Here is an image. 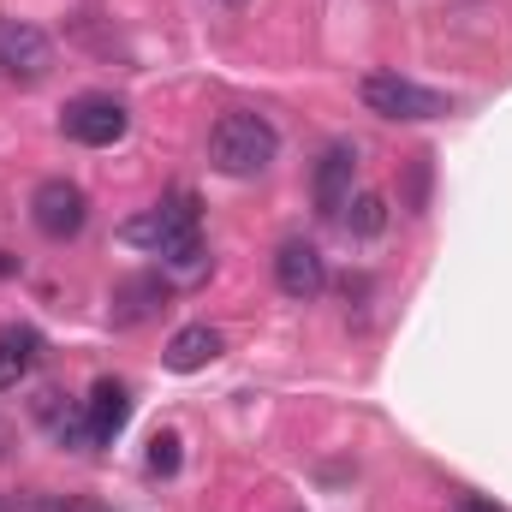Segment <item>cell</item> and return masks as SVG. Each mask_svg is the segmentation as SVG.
I'll return each mask as SVG.
<instances>
[{
  "label": "cell",
  "instance_id": "4fadbf2b",
  "mask_svg": "<svg viewBox=\"0 0 512 512\" xmlns=\"http://www.w3.org/2000/svg\"><path fill=\"white\" fill-rule=\"evenodd\" d=\"M221 358V334L209 328V322H191V328H179L173 340H167V370L173 376H191V370H203V364H215Z\"/></svg>",
  "mask_w": 512,
  "mask_h": 512
},
{
  "label": "cell",
  "instance_id": "ac0fdd59",
  "mask_svg": "<svg viewBox=\"0 0 512 512\" xmlns=\"http://www.w3.org/2000/svg\"><path fill=\"white\" fill-rule=\"evenodd\" d=\"M215 6H245V0H215Z\"/></svg>",
  "mask_w": 512,
  "mask_h": 512
},
{
  "label": "cell",
  "instance_id": "30bf717a",
  "mask_svg": "<svg viewBox=\"0 0 512 512\" xmlns=\"http://www.w3.org/2000/svg\"><path fill=\"white\" fill-rule=\"evenodd\" d=\"M36 417L48 423V435H54L60 447H78V453H90L84 399H78V405H66V393H60V387H42V393H36Z\"/></svg>",
  "mask_w": 512,
  "mask_h": 512
},
{
  "label": "cell",
  "instance_id": "2e32d148",
  "mask_svg": "<svg viewBox=\"0 0 512 512\" xmlns=\"http://www.w3.org/2000/svg\"><path fill=\"white\" fill-rule=\"evenodd\" d=\"M453 512H501L495 501H483V495H465V501H453Z\"/></svg>",
  "mask_w": 512,
  "mask_h": 512
},
{
  "label": "cell",
  "instance_id": "52a82bcc",
  "mask_svg": "<svg viewBox=\"0 0 512 512\" xmlns=\"http://www.w3.org/2000/svg\"><path fill=\"white\" fill-rule=\"evenodd\" d=\"M274 286L292 298V304H310L328 292V256L316 251L310 239H286L274 251Z\"/></svg>",
  "mask_w": 512,
  "mask_h": 512
},
{
  "label": "cell",
  "instance_id": "7c38bea8",
  "mask_svg": "<svg viewBox=\"0 0 512 512\" xmlns=\"http://www.w3.org/2000/svg\"><path fill=\"white\" fill-rule=\"evenodd\" d=\"M36 358H42V334H36L30 322L0 328V393H12V387L24 382V376L36 370Z\"/></svg>",
  "mask_w": 512,
  "mask_h": 512
},
{
  "label": "cell",
  "instance_id": "9c48e42d",
  "mask_svg": "<svg viewBox=\"0 0 512 512\" xmlns=\"http://www.w3.org/2000/svg\"><path fill=\"white\" fill-rule=\"evenodd\" d=\"M84 423H90V447H114L131 423V387L126 382H96L84 399Z\"/></svg>",
  "mask_w": 512,
  "mask_h": 512
},
{
  "label": "cell",
  "instance_id": "277c9868",
  "mask_svg": "<svg viewBox=\"0 0 512 512\" xmlns=\"http://www.w3.org/2000/svg\"><path fill=\"white\" fill-rule=\"evenodd\" d=\"M84 221H90V197H84L72 179H42V185L30 191V227H36L42 239L66 245V239L84 233Z\"/></svg>",
  "mask_w": 512,
  "mask_h": 512
},
{
  "label": "cell",
  "instance_id": "5bb4252c",
  "mask_svg": "<svg viewBox=\"0 0 512 512\" xmlns=\"http://www.w3.org/2000/svg\"><path fill=\"white\" fill-rule=\"evenodd\" d=\"M340 221H346V233H352V239H376V233L387 227V197H376V191H364V197H352Z\"/></svg>",
  "mask_w": 512,
  "mask_h": 512
},
{
  "label": "cell",
  "instance_id": "6da1fadb",
  "mask_svg": "<svg viewBox=\"0 0 512 512\" xmlns=\"http://www.w3.org/2000/svg\"><path fill=\"white\" fill-rule=\"evenodd\" d=\"M126 245L155 251L167 268L179 274H203L209 268V245H203V215L191 191H167L143 221H126Z\"/></svg>",
  "mask_w": 512,
  "mask_h": 512
},
{
  "label": "cell",
  "instance_id": "8992f818",
  "mask_svg": "<svg viewBox=\"0 0 512 512\" xmlns=\"http://www.w3.org/2000/svg\"><path fill=\"white\" fill-rule=\"evenodd\" d=\"M0 72L24 78V84L48 78L54 72V36L30 18H0Z\"/></svg>",
  "mask_w": 512,
  "mask_h": 512
},
{
  "label": "cell",
  "instance_id": "ba28073f",
  "mask_svg": "<svg viewBox=\"0 0 512 512\" xmlns=\"http://www.w3.org/2000/svg\"><path fill=\"white\" fill-rule=\"evenodd\" d=\"M352 179H358V149L352 143H328L316 173H310V197H316V215L322 221H340L346 203H352Z\"/></svg>",
  "mask_w": 512,
  "mask_h": 512
},
{
  "label": "cell",
  "instance_id": "5b68a950",
  "mask_svg": "<svg viewBox=\"0 0 512 512\" xmlns=\"http://www.w3.org/2000/svg\"><path fill=\"white\" fill-rule=\"evenodd\" d=\"M60 131H66L72 143H84V149H114L131 131V114H126V102L90 90V96H72V102L60 108Z\"/></svg>",
  "mask_w": 512,
  "mask_h": 512
},
{
  "label": "cell",
  "instance_id": "3957f363",
  "mask_svg": "<svg viewBox=\"0 0 512 512\" xmlns=\"http://www.w3.org/2000/svg\"><path fill=\"white\" fill-rule=\"evenodd\" d=\"M358 102H364L370 114H382V120H405V126H417V120H447V114H453V102H447L441 90H429V84H417V78H399V72H364V78H358Z\"/></svg>",
  "mask_w": 512,
  "mask_h": 512
},
{
  "label": "cell",
  "instance_id": "8fae6325",
  "mask_svg": "<svg viewBox=\"0 0 512 512\" xmlns=\"http://www.w3.org/2000/svg\"><path fill=\"white\" fill-rule=\"evenodd\" d=\"M155 310H167V280L161 274H131L114 286V322L131 328V322H149Z\"/></svg>",
  "mask_w": 512,
  "mask_h": 512
},
{
  "label": "cell",
  "instance_id": "e0dca14e",
  "mask_svg": "<svg viewBox=\"0 0 512 512\" xmlns=\"http://www.w3.org/2000/svg\"><path fill=\"white\" fill-rule=\"evenodd\" d=\"M6 441H12V429H6V423H0V453H6Z\"/></svg>",
  "mask_w": 512,
  "mask_h": 512
},
{
  "label": "cell",
  "instance_id": "7a4b0ae2",
  "mask_svg": "<svg viewBox=\"0 0 512 512\" xmlns=\"http://www.w3.org/2000/svg\"><path fill=\"white\" fill-rule=\"evenodd\" d=\"M274 155H280V131H274L268 114L233 108V114H221L215 131H209V167L227 173V179H256V173H268Z\"/></svg>",
  "mask_w": 512,
  "mask_h": 512
},
{
  "label": "cell",
  "instance_id": "9a60e30c",
  "mask_svg": "<svg viewBox=\"0 0 512 512\" xmlns=\"http://www.w3.org/2000/svg\"><path fill=\"white\" fill-rule=\"evenodd\" d=\"M143 465H149V477H173V471H179V435L161 429V435L149 441V459H143Z\"/></svg>",
  "mask_w": 512,
  "mask_h": 512
}]
</instances>
